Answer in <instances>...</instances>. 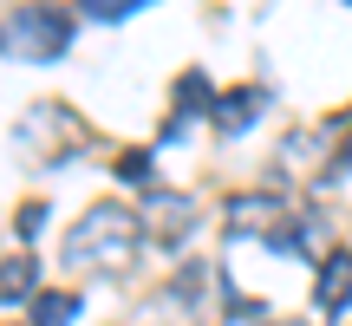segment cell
<instances>
[{
	"label": "cell",
	"mask_w": 352,
	"mask_h": 326,
	"mask_svg": "<svg viewBox=\"0 0 352 326\" xmlns=\"http://www.w3.org/2000/svg\"><path fill=\"white\" fill-rule=\"evenodd\" d=\"M144 0H85V20H131Z\"/></svg>",
	"instance_id": "cell-11"
},
{
	"label": "cell",
	"mask_w": 352,
	"mask_h": 326,
	"mask_svg": "<svg viewBox=\"0 0 352 326\" xmlns=\"http://www.w3.org/2000/svg\"><path fill=\"white\" fill-rule=\"evenodd\" d=\"M138 241H144V215L124 209V202H91L72 228H65V268L78 274H118V268L138 261Z\"/></svg>",
	"instance_id": "cell-1"
},
{
	"label": "cell",
	"mask_w": 352,
	"mask_h": 326,
	"mask_svg": "<svg viewBox=\"0 0 352 326\" xmlns=\"http://www.w3.org/2000/svg\"><path fill=\"white\" fill-rule=\"evenodd\" d=\"M78 320V294H39V301H33V326H72Z\"/></svg>",
	"instance_id": "cell-9"
},
{
	"label": "cell",
	"mask_w": 352,
	"mask_h": 326,
	"mask_svg": "<svg viewBox=\"0 0 352 326\" xmlns=\"http://www.w3.org/2000/svg\"><path fill=\"white\" fill-rule=\"evenodd\" d=\"M39 301V261L33 254H0V307Z\"/></svg>",
	"instance_id": "cell-8"
},
{
	"label": "cell",
	"mask_w": 352,
	"mask_h": 326,
	"mask_svg": "<svg viewBox=\"0 0 352 326\" xmlns=\"http://www.w3.org/2000/svg\"><path fill=\"white\" fill-rule=\"evenodd\" d=\"M13 228H20V235L33 241L39 228H46V202H20V215H13Z\"/></svg>",
	"instance_id": "cell-13"
},
{
	"label": "cell",
	"mask_w": 352,
	"mask_h": 326,
	"mask_svg": "<svg viewBox=\"0 0 352 326\" xmlns=\"http://www.w3.org/2000/svg\"><path fill=\"white\" fill-rule=\"evenodd\" d=\"M267 111V91L261 85H235V91H215V131L222 138H241V131H254V118Z\"/></svg>",
	"instance_id": "cell-7"
},
{
	"label": "cell",
	"mask_w": 352,
	"mask_h": 326,
	"mask_svg": "<svg viewBox=\"0 0 352 326\" xmlns=\"http://www.w3.org/2000/svg\"><path fill=\"white\" fill-rule=\"evenodd\" d=\"M287 209H280V196H267V189H248V196H228V235H267L274 248H287Z\"/></svg>",
	"instance_id": "cell-4"
},
{
	"label": "cell",
	"mask_w": 352,
	"mask_h": 326,
	"mask_svg": "<svg viewBox=\"0 0 352 326\" xmlns=\"http://www.w3.org/2000/svg\"><path fill=\"white\" fill-rule=\"evenodd\" d=\"M111 170L124 176V183H151V151H124V157L111 163Z\"/></svg>",
	"instance_id": "cell-12"
},
{
	"label": "cell",
	"mask_w": 352,
	"mask_h": 326,
	"mask_svg": "<svg viewBox=\"0 0 352 326\" xmlns=\"http://www.w3.org/2000/svg\"><path fill=\"white\" fill-rule=\"evenodd\" d=\"M144 228H151L157 241H183L189 228H196V202H189L183 189H151V196H144Z\"/></svg>",
	"instance_id": "cell-6"
},
{
	"label": "cell",
	"mask_w": 352,
	"mask_h": 326,
	"mask_svg": "<svg viewBox=\"0 0 352 326\" xmlns=\"http://www.w3.org/2000/svg\"><path fill=\"white\" fill-rule=\"evenodd\" d=\"M72 46V20L52 7H20L0 20V52H13V59H59V52Z\"/></svg>",
	"instance_id": "cell-2"
},
{
	"label": "cell",
	"mask_w": 352,
	"mask_h": 326,
	"mask_svg": "<svg viewBox=\"0 0 352 326\" xmlns=\"http://www.w3.org/2000/svg\"><path fill=\"white\" fill-rule=\"evenodd\" d=\"M215 326H274V314H267V301H228V314Z\"/></svg>",
	"instance_id": "cell-10"
},
{
	"label": "cell",
	"mask_w": 352,
	"mask_h": 326,
	"mask_svg": "<svg viewBox=\"0 0 352 326\" xmlns=\"http://www.w3.org/2000/svg\"><path fill=\"white\" fill-rule=\"evenodd\" d=\"M13 138H20V151L33 157V163H59L78 144V118L65 111V105H26Z\"/></svg>",
	"instance_id": "cell-3"
},
{
	"label": "cell",
	"mask_w": 352,
	"mask_h": 326,
	"mask_svg": "<svg viewBox=\"0 0 352 326\" xmlns=\"http://www.w3.org/2000/svg\"><path fill=\"white\" fill-rule=\"evenodd\" d=\"M346 307H352V248H333L327 261L314 268V314L340 320Z\"/></svg>",
	"instance_id": "cell-5"
}]
</instances>
